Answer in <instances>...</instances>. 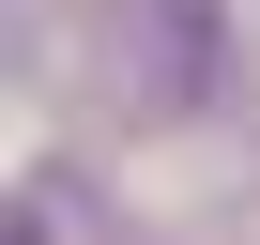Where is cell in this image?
Segmentation results:
<instances>
[{
	"mask_svg": "<svg viewBox=\"0 0 260 245\" xmlns=\"http://www.w3.org/2000/svg\"><path fill=\"white\" fill-rule=\"evenodd\" d=\"M122 16H138V107L214 92V0H122Z\"/></svg>",
	"mask_w": 260,
	"mask_h": 245,
	"instance_id": "cell-1",
	"label": "cell"
}]
</instances>
